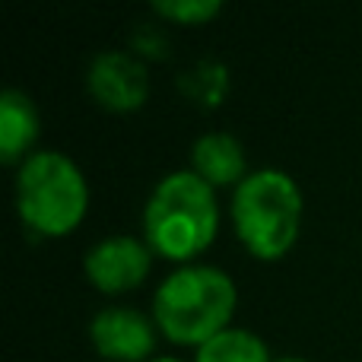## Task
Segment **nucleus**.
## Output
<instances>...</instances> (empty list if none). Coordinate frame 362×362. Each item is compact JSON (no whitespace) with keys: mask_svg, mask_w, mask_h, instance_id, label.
I'll list each match as a JSON object with an SVG mask.
<instances>
[{"mask_svg":"<svg viewBox=\"0 0 362 362\" xmlns=\"http://www.w3.org/2000/svg\"><path fill=\"white\" fill-rule=\"evenodd\" d=\"M89 206L83 169L61 150H38L19 163L16 210L29 229L42 235H67Z\"/></svg>","mask_w":362,"mask_h":362,"instance_id":"obj_4","label":"nucleus"},{"mask_svg":"<svg viewBox=\"0 0 362 362\" xmlns=\"http://www.w3.org/2000/svg\"><path fill=\"white\" fill-rule=\"evenodd\" d=\"M153 10L159 16L172 19V23L197 25V23H210L223 10V4L219 0H153Z\"/></svg>","mask_w":362,"mask_h":362,"instance_id":"obj_12","label":"nucleus"},{"mask_svg":"<svg viewBox=\"0 0 362 362\" xmlns=\"http://www.w3.org/2000/svg\"><path fill=\"white\" fill-rule=\"evenodd\" d=\"M302 191L283 169L264 165L248 172L232 191V226L242 245L261 261L283 257L299 238Z\"/></svg>","mask_w":362,"mask_h":362,"instance_id":"obj_3","label":"nucleus"},{"mask_svg":"<svg viewBox=\"0 0 362 362\" xmlns=\"http://www.w3.org/2000/svg\"><path fill=\"white\" fill-rule=\"evenodd\" d=\"M267 344L248 327H226L197 346L194 362H270Z\"/></svg>","mask_w":362,"mask_h":362,"instance_id":"obj_10","label":"nucleus"},{"mask_svg":"<svg viewBox=\"0 0 362 362\" xmlns=\"http://www.w3.org/2000/svg\"><path fill=\"white\" fill-rule=\"evenodd\" d=\"M270 362H308V359H302V356H274Z\"/></svg>","mask_w":362,"mask_h":362,"instance_id":"obj_14","label":"nucleus"},{"mask_svg":"<svg viewBox=\"0 0 362 362\" xmlns=\"http://www.w3.org/2000/svg\"><path fill=\"white\" fill-rule=\"evenodd\" d=\"M235 280L216 264H181L153 296V321L175 344H206L229 327L235 312Z\"/></svg>","mask_w":362,"mask_h":362,"instance_id":"obj_2","label":"nucleus"},{"mask_svg":"<svg viewBox=\"0 0 362 362\" xmlns=\"http://www.w3.org/2000/svg\"><path fill=\"white\" fill-rule=\"evenodd\" d=\"M178 89L194 102V105H219L229 93V67L216 57H204L194 61L187 70H181L178 76Z\"/></svg>","mask_w":362,"mask_h":362,"instance_id":"obj_11","label":"nucleus"},{"mask_svg":"<svg viewBox=\"0 0 362 362\" xmlns=\"http://www.w3.org/2000/svg\"><path fill=\"white\" fill-rule=\"evenodd\" d=\"M191 169L213 187L232 185L248 175V159L245 146L235 134L229 131H206L191 144Z\"/></svg>","mask_w":362,"mask_h":362,"instance_id":"obj_8","label":"nucleus"},{"mask_svg":"<svg viewBox=\"0 0 362 362\" xmlns=\"http://www.w3.org/2000/svg\"><path fill=\"white\" fill-rule=\"evenodd\" d=\"M156 331V321L131 305L99 308L89 321V340L95 353L112 362H150Z\"/></svg>","mask_w":362,"mask_h":362,"instance_id":"obj_6","label":"nucleus"},{"mask_svg":"<svg viewBox=\"0 0 362 362\" xmlns=\"http://www.w3.org/2000/svg\"><path fill=\"white\" fill-rule=\"evenodd\" d=\"M38 137V108L29 93L6 86L0 93V156L4 163H23L32 156Z\"/></svg>","mask_w":362,"mask_h":362,"instance_id":"obj_9","label":"nucleus"},{"mask_svg":"<svg viewBox=\"0 0 362 362\" xmlns=\"http://www.w3.org/2000/svg\"><path fill=\"white\" fill-rule=\"evenodd\" d=\"M86 86L99 105L112 112H137L150 95V70L134 51L105 48L89 61Z\"/></svg>","mask_w":362,"mask_h":362,"instance_id":"obj_5","label":"nucleus"},{"mask_svg":"<svg viewBox=\"0 0 362 362\" xmlns=\"http://www.w3.org/2000/svg\"><path fill=\"white\" fill-rule=\"evenodd\" d=\"M86 276L102 293H127L140 286L153 267V248L146 238L134 235H105L83 257Z\"/></svg>","mask_w":362,"mask_h":362,"instance_id":"obj_7","label":"nucleus"},{"mask_svg":"<svg viewBox=\"0 0 362 362\" xmlns=\"http://www.w3.org/2000/svg\"><path fill=\"white\" fill-rule=\"evenodd\" d=\"M219 204L216 187L194 169H178L159 178L144 206V235L156 255L169 261L197 257L216 238Z\"/></svg>","mask_w":362,"mask_h":362,"instance_id":"obj_1","label":"nucleus"},{"mask_svg":"<svg viewBox=\"0 0 362 362\" xmlns=\"http://www.w3.org/2000/svg\"><path fill=\"white\" fill-rule=\"evenodd\" d=\"M150 362H185V359H175V356H159V359H150Z\"/></svg>","mask_w":362,"mask_h":362,"instance_id":"obj_15","label":"nucleus"},{"mask_svg":"<svg viewBox=\"0 0 362 362\" xmlns=\"http://www.w3.org/2000/svg\"><path fill=\"white\" fill-rule=\"evenodd\" d=\"M131 51L137 57H165V51H169V35L153 23H137L131 32Z\"/></svg>","mask_w":362,"mask_h":362,"instance_id":"obj_13","label":"nucleus"}]
</instances>
